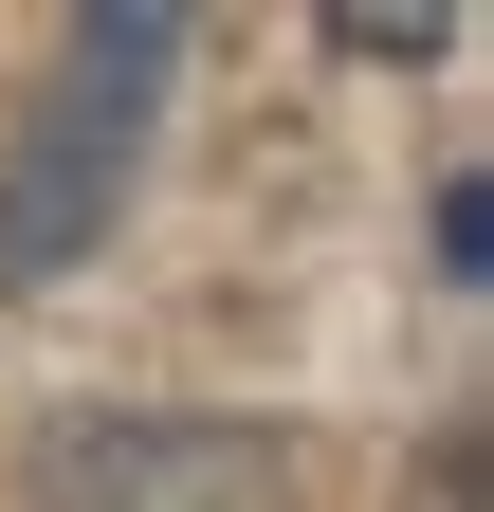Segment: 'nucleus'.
Segmentation results:
<instances>
[{"label":"nucleus","mask_w":494,"mask_h":512,"mask_svg":"<svg viewBox=\"0 0 494 512\" xmlns=\"http://www.w3.org/2000/svg\"><path fill=\"white\" fill-rule=\"evenodd\" d=\"M165 74H183V19H165V0H110V19L55 37L19 147H0V293L74 275V256L129 220V165H147V128H165Z\"/></svg>","instance_id":"f257e3e1"},{"label":"nucleus","mask_w":494,"mask_h":512,"mask_svg":"<svg viewBox=\"0 0 494 512\" xmlns=\"http://www.w3.org/2000/svg\"><path fill=\"white\" fill-rule=\"evenodd\" d=\"M37 512H293V439L275 421H202V403L55 421L37 439Z\"/></svg>","instance_id":"f03ea898"},{"label":"nucleus","mask_w":494,"mask_h":512,"mask_svg":"<svg viewBox=\"0 0 494 512\" xmlns=\"http://www.w3.org/2000/svg\"><path fill=\"white\" fill-rule=\"evenodd\" d=\"M348 55H385V74H421V55H458V0H330Z\"/></svg>","instance_id":"7ed1b4c3"}]
</instances>
